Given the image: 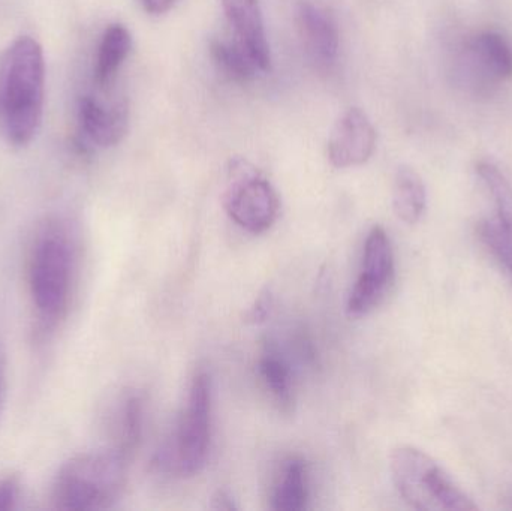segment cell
Segmentation results:
<instances>
[{"label":"cell","mask_w":512,"mask_h":511,"mask_svg":"<svg viewBox=\"0 0 512 511\" xmlns=\"http://www.w3.org/2000/svg\"><path fill=\"white\" fill-rule=\"evenodd\" d=\"M44 92V51L32 36H20L0 59V131L8 143L23 147L36 137Z\"/></svg>","instance_id":"obj_1"},{"label":"cell","mask_w":512,"mask_h":511,"mask_svg":"<svg viewBox=\"0 0 512 511\" xmlns=\"http://www.w3.org/2000/svg\"><path fill=\"white\" fill-rule=\"evenodd\" d=\"M128 455L120 449L81 453L62 465L51 488L56 510L96 511L114 507L128 482Z\"/></svg>","instance_id":"obj_2"},{"label":"cell","mask_w":512,"mask_h":511,"mask_svg":"<svg viewBox=\"0 0 512 511\" xmlns=\"http://www.w3.org/2000/svg\"><path fill=\"white\" fill-rule=\"evenodd\" d=\"M74 276V248L62 225H45L33 243L29 288L33 308L44 326H56L65 315Z\"/></svg>","instance_id":"obj_3"},{"label":"cell","mask_w":512,"mask_h":511,"mask_svg":"<svg viewBox=\"0 0 512 511\" xmlns=\"http://www.w3.org/2000/svg\"><path fill=\"white\" fill-rule=\"evenodd\" d=\"M391 477L400 497L420 511H477L471 497L423 450L397 447L390 456Z\"/></svg>","instance_id":"obj_4"},{"label":"cell","mask_w":512,"mask_h":511,"mask_svg":"<svg viewBox=\"0 0 512 511\" xmlns=\"http://www.w3.org/2000/svg\"><path fill=\"white\" fill-rule=\"evenodd\" d=\"M212 438V383L206 372L195 375L188 402L165 461L179 476L194 477L207 462Z\"/></svg>","instance_id":"obj_5"},{"label":"cell","mask_w":512,"mask_h":511,"mask_svg":"<svg viewBox=\"0 0 512 511\" xmlns=\"http://www.w3.org/2000/svg\"><path fill=\"white\" fill-rule=\"evenodd\" d=\"M225 210L243 230L252 234L267 231L276 222L280 201L276 189L251 162L236 158L228 165Z\"/></svg>","instance_id":"obj_6"},{"label":"cell","mask_w":512,"mask_h":511,"mask_svg":"<svg viewBox=\"0 0 512 511\" xmlns=\"http://www.w3.org/2000/svg\"><path fill=\"white\" fill-rule=\"evenodd\" d=\"M394 281V252L384 228L373 227L364 243L363 269L349 293L346 312L351 318L369 314L387 296Z\"/></svg>","instance_id":"obj_7"},{"label":"cell","mask_w":512,"mask_h":511,"mask_svg":"<svg viewBox=\"0 0 512 511\" xmlns=\"http://www.w3.org/2000/svg\"><path fill=\"white\" fill-rule=\"evenodd\" d=\"M462 62L481 90H492L512 78V45L502 33H478L466 44Z\"/></svg>","instance_id":"obj_8"},{"label":"cell","mask_w":512,"mask_h":511,"mask_svg":"<svg viewBox=\"0 0 512 511\" xmlns=\"http://www.w3.org/2000/svg\"><path fill=\"white\" fill-rule=\"evenodd\" d=\"M376 147V129L360 108H349L337 120L328 140V159L336 168L366 164Z\"/></svg>","instance_id":"obj_9"},{"label":"cell","mask_w":512,"mask_h":511,"mask_svg":"<svg viewBox=\"0 0 512 511\" xmlns=\"http://www.w3.org/2000/svg\"><path fill=\"white\" fill-rule=\"evenodd\" d=\"M298 30L312 65L322 74L333 71L339 59L340 33L327 8L313 2L298 6Z\"/></svg>","instance_id":"obj_10"},{"label":"cell","mask_w":512,"mask_h":511,"mask_svg":"<svg viewBox=\"0 0 512 511\" xmlns=\"http://www.w3.org/2000/svg\"><path fill=\"white\" fill-rule=\"evenodd\" d=\"M81 134L96 147H113L128 131L129 110L125 101L104 105L93 96L81 99L78 108Z\"/></svg>","instance_id":"obj_11"},{"label":"cell","mask_w":512,"mask_h":511,"mask_svg":"<svg viewBox=\"0 0 512 511\" xmlns=\"http://www.w3.org/2000/svg\"><path fill=\"white\" fill-rule=\"evenodd\" d=\"M228 23L234 30V39L251 54L262 72L270 71V45L265 33L259 0H222Z\"/></svg>","instance_id":"obj_12"},{"label":"cell","mask_w":512,"mask_h":511,"mask_svg":"<svg viewBox=\"0 0 512 511\" xmlns=\"http://www.w3.org/2000/svg\"><path fill=\"white\" fill-rule=\"evenodd\" d=\"M132 50V35L123 24H110L99 42L96 54L95 81L107 89L122 68Z\"/></svg>","instance_id":"obj_13"},{"label":"cell","mask_w":512,"mask_h":511,"mask_svg":"<svg viewBox=\"0 0 512 511\" xmlns=\"http://www.w3.org/2000/svg\"><path fill=\"white\" fill-rule=\"evenodd\" d=\"M426 204V186L420 174L414 168L402 165L394 177L393 207L397 218L405 224H417L424 215Z\"/></svg>","instance_id":"obj_14"},{"label":"cell","mask_w":512,"mask_h":511,"mask_svg":"<svg viewBox=\"0 0 512 511\" xmlns=\"http://www.w3.org/2000/svg\"><path fill=\"white\" fill-rule=\"evenodd\" d=\"M307 497V468L301 459L292 458L283 467L273 492L274 511H301L306 509Z\"/></svg>","instance_id":"obj_15"},{"label":"cell","mask_w":512,"mask_h":511,"mask_svg":"<svg viewBox=\"0 0 512 511\" xmlns=\"http://www.w3.org/2000/svg\"><path fill=\"white\" fill-rule=\"evenodd\" d=\"M210 51H212L213 60L221 72H224L231 80L248 83V81L254 80L256 72H262L255 60L252 59L251 54L236 39L233 42L216 39L210 45Z\"/></svg>","instance_id":"obj_16"},{"label":"cell","mask_w":512,"mask_h":511,"mask_svg":"<svg viewBox=\"0 0 512 511\" xmlns=\"http://www.w3.org/2000/svg\"><path fill=\"white\" fill-rule=\"evenodd\" d=\"M477 173L495 200L502 230L512 240V185L510 180L492 162H478Z\"/></svg>","instance_id":"obj_17"},{"label":"cell","mask_w":512,"mask_h":511,"mask_svg":"<svg viewBox=\"0 0 512 511\" xmlns=\"http://www.w3.org/2000/svg\"><path fill=\"white\" fill-rule=\"evenodd\" d=\"M143 431V399L138 395L129 396L123 402L119 422V446L126 455H131L140 443Z\"/></svg>","instance_id":"obj_18"},{"label":"cell","mask_w":512,"mask_h":511,"mask_svg":"<svg viewBox=\"0 0 512 511\" xmlns=\"http://www.w3.org/2000/svg\"><path fill=\"white\" fill-rule=\"evenodd\" d=\"M259 372L274 398L280 404H291V371L288 365L274 354H265L259 362Z\"/></svg>","instance_id":"obj_19"},{"label":"cell","mask_w":512,"mask_h":511,"mask_svg":"<svg viewBox=\"0 0 512 511\" xmlns=\"http://www.w3.org/2000/svg\"><path fill=\"white\" fill-rule=\"evenodd\" d=\"M481 243L512 276V240L502 228L489 221L480 222L477 228Z\"/></svg>","instance_id":"obj_20"},{"label":"cell","mask_w":512,"mask_h":511,"mask_svg":"<svg viewBox=\"0 0 512 511\" xmlns=\"http://www.w3.org/2000/svg\"><path fill=\"white\" fill-rule=\"evenodd\" d=\"M21 480L17 474H9V476L0 479V511L17 510L20 506Z\"/></svg>","instance_id":"obj_21"},{"label":"cell","mask_w":512,"mask_h":511,"mask_svg":"<svg viewBox=\"0 0 512 511\" xmlns=\"http://www.w3.org/2000/svg\"><path fill=\"white\" fill-rule=\"evenodd\" d=\"M271 302H273V300H271V294L268 293V291H264V293L256 299L254 308H251V311H249V321H252V323H261V321H264L267 315L270 314Z\"/></svg>","instance_id":"obj_22"},{"label":"cell","mask_w":512,"mask_h":511,"mask_svg":"<svg viewBox=\"0 0 512 511\" xmlns=\"http://www.w3.org/2000/svg\"><path fill=\"white\" fill-rule=\"evenodd\" d=\"M212 509L216 511H233L237 510L234 498L227 491H218L212 500Z\"/></svg>","instance_id":"obj_23"},{"label":"cell","mask_w":512,"mask_h":511,"mask_svg":"<svg viewBox=\"0 0 512 511\" xmlns=\"http://www.w3.org/2000/svg\"><path fill=\"white\" fill-rule=\"evenodd\" d=\"M176 0H143L144 8L153 15L165 14L173 8Z\"/></svg>","instance_id":"obj_24"}]
</instances>
